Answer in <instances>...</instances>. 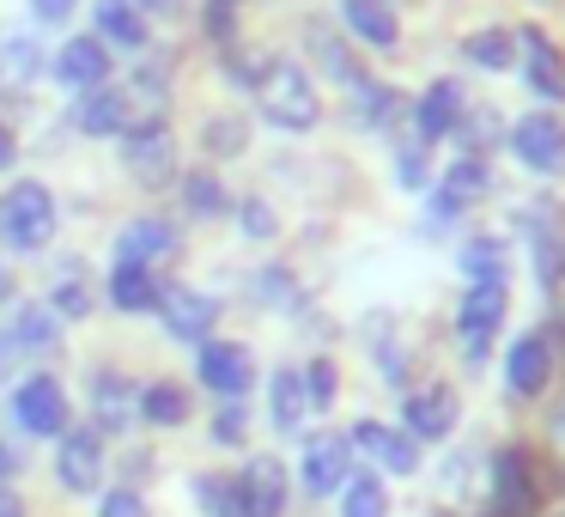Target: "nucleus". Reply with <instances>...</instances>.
Returning a JSON list of instances; mask_svg holds the SVG:
<instances>
[{"mask_svg": "<svg viewBox=\"0 0 565 517\" xmlns=\"http://www.w3.org/2000/svg\"><path fill=\"white\" fill-rule=\"evenodd\" d=\"M414 123H419V140L456 135V123H462V86H456V80H431L419 110H414Z\"/></svg>", "mask_w": 565, "mask_h": 517, "instance_id": "18", "label": "nucleus"}, {"mask_svg": "<svg viewBox=\"0 0 565 517\" xmlns=\"http://www.w3.org/2000/svg\"><path fill=\"white\" fill-rule=\"evenodd\" d=\"M159 293L164 286L152 281V268H135V262H116L110 268V298H116V310H159Z\"/></svg>", "mask_w": 565, "mask_h": 517, "instance_id": "23", "label": "nucleus"}, {"mask_svg": "<svg viewBox=\"0 0 565 517\" xmlns=\"http://www.w3.org/2000/svg\"><path fill=\"white\" fill-rule=\"evenodd\" d=\"M353 444H347V432H310L305 456H298V481H305V493H334L347 475H353Z\"/></svg>", "mask_w": 565, "mask_h": 517, "instance_id": "9", "label": "nucleus"}, {"mask_svg": "<svg viewBox=\"0 0 565 517\" xmlns=\"http://www.w3.org/2000/svg\"><path fill=\"white\" fill-rule=\"evenodd\" d=\"M347 444L365 451L371 463L390 468V475H414V468H419V444L407 439L402 426H383V420H359V426L347 432Z\"/></svg>", "mask_w": 565, "mask_h": 517, "instance_id": "13", "label": "nucleus"}, {"mask_svg": "<svg viewBox=\"0 0 565 517\" xmlns=\"http://www.w3.org/2000/svg\"><path fill=\"white\" fill-rule=\"evenodd\" d=\"M213 7H220V13H225V7H237V0H213Z\"/></svg>", "mask_w": 565, "mask_h": 517, "instance_id": "47", "label": "nucleus"}, {"mask_svg": "<svg viewBox=\"0 0 565 517\" xmlns=\"http://www.w3.org/2000/svg\"><path fill=\"white\" fill-rule=\"evenodd\" d=\"M50 238H55V196L43 183H31V177H19V183L0 196V244L31 256V250H43Z\"/></svg>", "mask_w": 565, "mask_h": 517, "instance_id": "1", "label": "nucleus"}, {"mask_svg": "<svg viewBox=\"0 0 565 517\" xmlns=\"http://www.w3.org/2000/svg\"><path fill=\"white\" fill-rule=\"evenodd\" d=\"M116 38L122 50H140L147 43V19H140L135 0H98V43Z\"/></svg>", "mask_w": 565, "mask_h": 517, "instance_id": "26", "label": "nucleus"}, {"mask_svg": "<svg viewBox=\"0 0 565 517\" xmlns=\"http://www.w3.org/2000/svg\"><path fill=\"white\" fill-rule=\"evenodd\" d=\"M183 201H189V213H195V220H213V213L225 208V189H220V177H213V171H195V177H183Z\"/></svg>", "mask_w": 565, "mask_h": 517, "instance_id": "35", "label": "nucleus"}, {"mask_svg": "<svg viewBox=\"0 0 565 517\" xmlns=\"http://www.w3.org/2000/svg\"><path fill=\"white\" fill-rule=\"evenodd\" d=\"M13 426L31 432V439H62L67 432V390L55 378H25L13 390Z\"/></svg>", "mask_w": 565, "mask_h": 517, "instance_id": "3", "label": "nucleus"}, {"mask_svg": "<svg viewBox=\"0 0 565 517\" xmlns=\"http://www.w3.org/2000/svg\"><path fill=\"white\" fill-rule=\"evenodd\" d=\"M201 140H207V152H244V128H237L232 116L207 123V128H201Z\"/></svg>", "mask_w": 565, "mask_h": 517, "instance_id": "38", "label": "nucleus"}, {"mask_svg": "<svg viewBox=\"0 0 565 517\" xmlns=\"http://www.w3.org/2000/svg\"><path fill=\"white\" fill-rule=\"evenodd\" d=\"M268 414L280 432L305 426V390H298V371H274V390H268Z\"/></svg>", "mask_w": 565, "mask_h": 517, "instance_id": "30", "label": "nucleus"}, {"mask_svg": "<svg viewBox=\"0 0 565 517\" xmlns=\"http://www.w3.org/2000/svg\"><path fill=\"white\" fill-rule=\"evenodd\" d=\"M55 80L67 92H98L110 86V50L98 38H67V50L55 55Z\"/></svg>", "mask_w": 565, "mask_h": 517, "instance_id": "15", "label": "nucleus"}, {"mask_svg": "<svg viewBox=\"0 0 565 517\" xmlns=\"http://www.w3.org/2000/svg\"><path fill=\"white\" fill-rule=\"evenodd\" d=\"M402 432L407 439H450L456 432V390L450 383H426L402 402Z\"/></svg>", "mask_w": 565, "mask_h": 517, "instance_id": "14", "label": "nucleus"}, {"mask_svg": "<svg viewBox=\"0 0 565 517\" xmlns=\"http://www.w3.org/2000/svg\"><path fill=\"white\" fill-rule=\"evenodd\" d=\"M195 371H201V383H207L213 395H225V402H237V395L256 383V359H249L244 341H201Z\"/></svg>", "mask_w": 565, "mask_h": 517, "instance_id": "6", "label": "nucleus"}, {"mask_svg": "<svg viewBox=\"0 0 565 517\" xmlns=\"http://www.w3.org/2000/svg\"><path fill=\"white\" fill-rule=\"evenodd\" d=\"M19 468H25V456H19L13 444H0V481H13Z\"/></svg>", "mask_w": 565, "mask_h": 517, "instance_id": "43", "label": "nucleus"}, {"mask_svg": "<svg viewBox=\"0 0 565 517\" xmlns=\"http://www.w3.org/2000/svg\"><path fill=\"white\" fill-rule=\"evenodd\" d=\"M13 165V135H7V123H0V171Z\"/></svg>", "mask_w": 565, "mask_h": 517, "instance_id": "44", "label": "nucleus"}, {"mask_svg": "<svg viewBox=\"0 0 565 517\" xmlns=\"http://www.w3.org/2000/svg\"><path fill=\"white\" fill-rule=\"evenodd\" d=\"M504 310H511V281H492V286H468L462 310H456V329H462V347L468 359H487V341L492 329H504Z\"/></svg>", "mask_w": 565, "mask_h": 517, "instance_id": "4", "label": "nucleus"}, {"mask_svg": "<svg viewBox=\"0 0 565 517\" xmlns=\"http://www.w3.org/2000/svg\"><path fill=\"white\" fill-rule=\"evenodd\" d=\"M7 335H13L31 359H38V354H50V347H55V317L43 305H19V317L7 323Z\"/></svg>", "mask_w": 565, "mask_h": 517, "instance_id": "28", "label": "nucleus"}, {"mask_svg": "<svg viewBox=\"0 0 565 517\" xmlns=\"http://www.w3.org/2000/svg\"><path fill=\"white\" fill-rule=\"evenodd\" d=\"M237 505L244 517H286V468L280 456H249L244 475H237Z\"/></svg>", "mask_w": 565, "mask_h": 517, "instance_id": "12", "label": "nucleus"}, {"mask_svg": "<svg viewBox=\"0 0 565 517\" xmlns=\"http://www.w3.org/2000/svg\"><path fill=\"white\" fill-rule=\"evenodd\" d=\"M177 256V232L164 220H135L116 232V262H135V268H152V262Z\"/></svg>", "mask_w": 565, "mask_h": 517, "instance_id": "17", "label": "nucleus"}, {"mask_svg": "<svg viewBox=\"0 0 565 517\" xmlns=\"http://www.w3.org/2000/svg\"><path fill=\"white\" fill-rule=\"evenodd\" d=\"M31 74H38V43H31V38H7V43H0V92L31 86Z\"/></svg>", "mask_w": 565, "mask_h": 517, "instance_id": "31", "label": "nucleus"}, {"mask_svg": "<svg viewBox=\"0 0 565 517\" xmlns=\"http://www.w3.org/2000/svg\"><path fill=\"white\" fill-rule=\"evenodd\" d=\"M541 487H535V463L529 451H499L492 456V517H535Z\"/></svg>", "mask_w": 565, "mask_h": 517, "instance_id": "5", "label": "nucleus"}, {"mask_svg": "<svg viewBox=\"0 0 565 517\" xmlns=\"http://www.w3.org/2000/svg\"><path fill=\"white\" fill-rule=\"evenodd\" d=\"M341 517H390V493H383V481L371 468L341 481Z\"/></svg>", "mask_w": 565, "mask_h": 517, "instance_id": "27", "label": "nucleus"}, {"mask_svg": "<svg viewBox=\"0 0 565 517\" xmlns=\"http://www.w3.org/2000/svg\"><path fill=\"white\" fill-rule=\"evenodd\" d=\"M298 390H305V408H334V366L329 359H310L298 371Z\"/></svg>", "mask_w": 565, "mask_h": 517, "instance_id": "36", "label": "nucleus"}, {"mask_svg": "<svg viewBox=\"0 0 565 517\" xmlns=\"http://www.w3.org/2000/svg\"><path fill=\"white\" fill-rule=\"evenodd\" d=\"M159 317L164 329L177 335V341H213V323H220V305H213L207 293H195V286H164L159 293Z\"/></svg>", "mask_w": 565, "mask_h": 517, "instance_id": "10", "label": "nucleus"}, {"mask_svg": "<svg viewBox=\"0 0 565 517\" xmlns=\"http://www.w3.org/2000/svg\"><path fill=\"white\" fill-rule=\"evenodd\" d=\"M237 213H244V238H274V213L262 201H244Z\"/></svg>", "mask_w": 565, "mask_h": 517, "instance_id": "41", "label": "nucleus"}, {"mask_svg": "<svg viewBox=\"0 0 565 517\" xmlns=\"http://www.w3.org/2000/svg\"><path fill=\"white\" fill-rule=\"evenodd\" d=\"M135 414L147 420V426H183V420H189V390H183V383H171V378H159V383L140 390Z\"/></svg>", "mask_w": 565, "mask_h": 517, "instance_id": "25", "label": "nucleus"}, {"mask_svg": "<svg viewBox=\"0 0 565 517\" xmlns=\"http://www.w3.org/2000/svg\"><path fill=\"white\" fill-rule=\"evenodd\" d=\"M98 517H152V511H147V499H140V493H128V487H116V493H104V505H98Z\"/></svg>", "mask_w": 565, "mask_h": 517, "instance_id": "39", "label": "nucleus"}, {"mask_svg": "<svg viewBox=\"0 0 565 517\" xmlns=\"http://www.w3.org/2000/svg\"><path fill=\"white\" fill-rule=\"evenodd\" d=\"M92 310V293H86V268L79 262H67L62 274H55V293H50V317H86Z\"/></svg>", "mask_w": 565, "mask_h": 517, "instance_id": "29", "label": "nucleus"}, {"mask_svg": "<svg viewBox=\"0 0 565 517\" xmlns=\"http://www.w3.org/2000/svg\"><path fill=\"white\" fill-rule=\"evenodd\" d=\"M195 505L207 517H244V505H237V481H225V475H195Z\"/></svg>", "mask_w": 565, "mask_h": 517, "instance_id": "33", "label": "nucleus"}, {"mask_svg": "<svg viewBox=\"0 0 565 517\" xmlns=\"http://www.w3.org/2000/svg\"><path fill=\"white\" fill-rule=\"evenodd\" d=\"M553 378V347L547 335H516L511 354H504V383H511L516 395H541Z\"/></svg>", "mask_w": 565, "mask_h": 517, "instance_id": "16", "label": "nucleus"}, {"mask_svg": "<svg viewBox=\"0 0 565 517\" xmlns=\"http://www.w3.org/2000/svg\"><path fill=\"white\" fill-rule=\"evenodd\" d=\"M0 517H25V511H19V499H13V493H0Z\"/></svg>", "mask_w": 565, "mask_h": 517, "instance_id": "45", "label": "nucleus"}, {"mask_svg": "<svg viewBox=\"0 0 565 517\" xmlns=\"http://www.w3.org/2000/svg\"><path fill=\"white\" fill-rule=\"evenodd\" d=\"M523 50H529V86L541 98H565V55L553 50L541 31H523Z\"/></svg>", "mask_w": 565, "mask_h": 517, "instance_id": "24", "label": "nucleus"}, {"mask_svg": "<svg viewBox=\"0 0 565 517\" xmlns=\"http://www.w3.org/2000/svg\"><path fill=\"white\" fill-rule=\"evenodd\" d=\"M122 152H128V171H135L140 189H164L177 177V147H171V128L152 123V128H128L122 135Z\"/></svg>", "mask_w": 565, "mask_h": 517, "instance_id": "8", "label": "nucleus"}, {"mask_svg": "<svg viewBox=\"0 0 565 517\" xmlns=\"http://www.w3.org/2000/svg\"><path fill=\"white\" fill-rule=\"evenodd\" d=\"M31 7H38V19H43V25H67L79 0H31Z\"/></svg>", "mask_w": 565, "mask_h": 517, "instance_id": "42", "label": "nucleus"}, {"mask_svg": "<svg viewBox=\"0 0 565 517\" xmlns=\"http://www.w3.org/2000/svg\"><path fill=\"white\" fill-rule=\"evenodd\" d=\"M256 98H262V116H268L274 128H310L322 116L317 104V86H310V74L298 62H268L256 74Z\"/></svg>", "mask_w": 565, "mask_h": 517, "instance_id": "2", "label": "nucleus"}, {"mask_svg": "<svg viewBox=\"0 0 565 517\" xmlns=\"http://www.w3.org/2000/svg\"><path fill=\"white\" fill-rule=\"evenodd\" d=\"M213 439H220V444H244V408H237V402L220 408V420H213Z\"/></svg>", "mask_w": 565, "mask_h": 517, "instance_id": "40", "label": "nucleus"}, {"mask_svg": "<svg viewBox=\"0 0 565 517\" xmlns=\"http://www.w3.org/2000/svg\"><path fill=\"white\" fill-rule=\"evenodd\" d=\"M395 177H402V189H426V140L402 147V159H395Z\"/></svg>", "mask_w": 565, "mask_h": 517, "instance_id": "37", "label": "nucleus"}, {"mask_svg": "<svg viewBox=\"0 0 565 517\" xmlns=\"http://www.w3.org/2000/svg\"><path fill=\"white\" fill-rule=\"evenodd\" d=\"M79 128L86 135H128L135 128V110H128V92L122 86H98V92H86V104H79Z\"/></svg>", "mask_w": 565, "mask_h": 517, "instance_id": "19", "label": "nucleus"}, {"mask_svg": "<svg viewBox=\"0 0 565 517\" xmlns=\"http://www.w3.org/2000/svg\"><path fill=\"white\" fill-rule=\"evenodd\" d=\"M55 481H62L67 493H98L104 487V444H98V432H86V426L62 432V444H55Z\"/></svg>", "mask_w": 565, "mask_h": 517, "instance_id": "7", "label": "nucleus"}, {"mask_svg": "<svg viewBox=\"0 0 565 517\" xmlns=\"http://www.w3.org/2000/svg\"><path fill=\"white\" fill-rule=\"evenodd\" d=\"M462 50H468V62H475V67H511V55H516V31H475V38H468Z\"/></svg>", "mask_w": 565, "mask_h": 517, "instance_id": "34", "label": "nucleus"}, {"mask_svg": "<svg viewBox=\"0 0 565 517\" xmlns=\"http://www.w3.org/2000/svg\"><path fill=\"white\" fill-rule=\"evenodd\" d=\"M487 196V159L480 152H468V159H456L450 171H444V196H438V213H462L468 201Z\"/></svg>", "mask_w": 565, "mask_h": 517, "instance_id": "22", "label": "nucleus"}, {"mask_svg": "<svg viewBox=\"0 0 565 517\" xmlns=\"http://www.w3.org/2000/svg\"><path fill=\"white\" fill-rule=\"evenodd\" d=\"M7 298H13V281H7V268H0V305H7Z\"/></svg>", "mask_w": 565, "mask_h": 517, "instance_id": "46", "label": "nucleus"}, {"mask_svg": "<svg viewBox=\"0 0 565 517\" xmlns=\"http://www.w3.org/2000/svg\"><path fill=\"white\" fill-rule=\"evenodd\" d=\"M341 13H347V31H353L359 43H371V50H395V38H402V31H395V13L383 0H347Z\"/></svg>", "mask_w": 565, "mask_h": 517, "instance_id": "21", "label": "nucleus"}, {"mask_svg": "<svg viewBox=\"0 0 565 517\" xmlns=\"http://www.w3.org/2000/svg\"><path fill=\"white\" fill-rule=\"evenodd\" d=\"M511 147H516V159L541 177L565 171V123L559 116H523V123L511 128Z\"/></svg>", "mask_w": 565, "mask_h": 517, "instance_id": "11", "label": "nucleus"}, {"mask_svg": "<svg viewBox=\"0 0 565 517\" xmlns=\"http://www.w3.org/2000/svg\"><path fill=\"white\" fill-rule=\"evenodd\" d=\"M135 402H140V390L122 378V371H98V378H92V408H98L104 432H122L128 420H135Z\"/></svg>", "mask_w": 565, "mask_h": 517, "instance_id": "20", "label": "nucleus"}, {"mask_svg": "<svg viewBox=\"0 0 565 517\" xmlns=\"http://www.w3.org/2000/svg\"><path fill=\"white\" fill-rule=\"evenodd\" d=\"M462 274H468L475 286L504 281V244H499V238H475V244L462 250Z\"/></svg>", "mask_w": 565, "mask_h": 517, "instance_id": "32", "label": "nucleus"}]
</instances>
